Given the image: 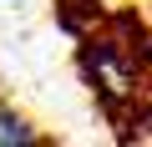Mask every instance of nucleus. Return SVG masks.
Listing matches in <instances>:
<instances>
[{"instance_id":"1","label":"nucleus","mask_w":152,"mask_h":147,"mask_svg":"<svg viewBox=\"0 0 152 147\" xmlns=\"http://www.w3.org/2000/svg\"><path fill=\"white\" fill-rule=\"evenodd\" d=\"M81 71H86L91 91H102L107 102L137 97V51L132 46H117L107 36H91L81 46Z\"/></svg>"},{"instance_id":"2","label":"nucleus","mask_w":152,"mask_h":147,"mask_svg":"<svg viewBox=\"0 0 152 147\" xmlns=\"http://www.w3.org/2000/svg\"><path fill=\"white\" fill-rule=\"evenodd\" d=\"M36 142H46V132L36 127V117L15 112L10 102H0V147H36Z\"/></svg>"},{"instance_id":"3","label":"nucleus","mask_w":152,"mask_h":147,"mask_svg":"<svg viewBox=\"0 0 152 147\" xmlns=\"http://www.w3.org/2000/svg\"><path fill=\"white\" fill-rule=\"evenodd\" d=\"M132 127H137L142 142H152V107H137V112H132Z\"/></svg>"},{"instance_id":"4","label":"nucleus","mask_w":152,"mask_h":147,"mask_svg":"<svg viewBox=\"0 0 152 147\" xmlns=\"http://www.w3.org/2000/svg\"><path fill=\"white\" fill-rule=\"evenodd\" d=\"M0 102H5V86H0Z\"/></svg>"}]
</instances>
